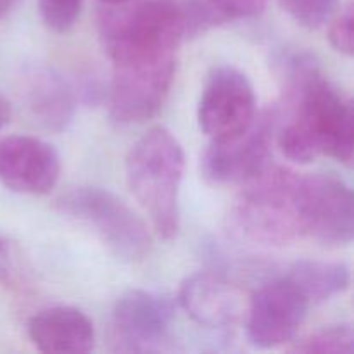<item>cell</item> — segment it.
I'll return each mask as SVG.
<instances>
[{"instance_id":"cell-21","label":"cell","mask_w":354,"mask_h":354,"mask_svg":"<svg viewBox=\"0 0 354 354\" xmlns=\"http://www.w3.org/2000/svg\"><path fill=\"white\" fill-rule=\"evenodd\" d=\"M214 21L251 19L265 10L268 0H203Z\"/></svg>"},{"instance_id":"cell-24","label":"cell","mask_w":354,"mask_h":354,"mask_svg":"<svg viewBox=\"0 0 354 354\" xmlns=\"http://www.w3.org/2000/svg\"><path fill=\"white\" fill-rule=\"evenodd\" d=\"M14 2H16V0H0V19L12 9Z\"/></svg>"},{"instance_id":"cell-19","label":"cell","mask_w":354,"mask_h":354,"mask_svg":"<svg viewBox=\"0 0 354 354\" xmlns=\"http://www.w3.org/2000/svg\"><path fill=\"white\" fill-rule=\"evenodd\" d=\"M280 7L304 28H320L335 14L339 0H279Z\"/></svg>"},{"instance_id":"cell-2","label":"cell","mask_w":354,"mask_h":354,"mask_svg":"<svg viewBox=\"0 0 354 354\" xmlns=\"http://www.w3.org/2000/svg\"><path fill=\"white\" fill-rule=\"evenodd\" d=\"M216 23L203 0H124L106 3L99 33L109 59L127 54H176L185 38Z\"/></svg>"},{"instance_id":"cell-1","label":"cell","mask_w":354,"mask_h":354,"mask_svg":"<svg viewBox=\"0 0 354 354\" xmlns=\"http://www.w3.org/2000/svg\"><path fill=\"white\" fill-rule=\"evenodd\" d=\"M283 93L292 120L279 131L277 144L289 161L308 165L327 156L349 165L354 151L353 102L325 78L308 52L280 59Z\"/></svg>"},{"instance_id":"cell-20","label":"cell","mask_w":354,"mask_h":354,"mask_svg":"<svg viewBox=\"0 0 354 354\" xmlns=\"http://www.w3.org/2000/svg\"><path fill=\"white\" fill-rule=\"evenodd\" d=\"M82 7L83 0H38L41 21L55 33L71 30L78 21Z\"/></svg>"},{"instance_id":"cell-23","label":"cell","mask_w":354,"mask_h":354,"mask_svg":"<svg viewBox=\"0 0 354 354\" xmlns=\"http://www.w3.org/2000/svg\"><path fill=\"white\" fill-rule=\"evenodd\" d=\"M10 120V106L2 95H0V130L9 123Z\"/></svg>"},{"instance_id":"cell-4","label":"cell","mask_w":354,"mask_h":354,"mask_svg":"<svg viewBox=\"0 0 354 354\" xmlns=\"http://www.w3.org/2000/svg\"><path fill=\"white\" fill-rule=\"evenodd\" d=\"M299 175L268 166L249 182L234 204V220L242 234L263 245H287L303 237L296 206Z\"/></svg>"},{"instance_id":"cell-16","label":"cell","mask_w":354,"mask_h":354,"mask_svg":"<svg viewBox=\"0 0 354 354\" xmlns=\"http://www.w3.org/2000/svg\"><path fill=\"white\" fill-rule=\"evenodd\" d=\"M286 279L301 290L310 304H317L344 292L351 282V273L346 263L303 259L290 266Z\"/></svg>"},{"instance_id":"cell-6","label":"cell","mask_w":354,"mask_h":354,"mask_svg":"<svg viewBox=\"0 0 354 354\" xmlns=\"http://www.w3.org/2000/svg\"><path fill=\"white\" fill-rule=\"evenodd\" d=\"M111 61V118L120 124L144 123L154 118L175 80L176 54H128Z\"/></svg>"},{"instance_id":"cell-8","label":"cell","mask_w":354,"mask_h":354,"mask_svg":"<svg viewBox=\"0 0 354 354\" xmlns=\"http://www.w3.org/2000/svg\"><path fill=\"white\" fill-rule=\"evenodd\" d=\"M275 114H256L241 133L211 140L201 159V169L214 185H242L270 166Z\"/></svg>"},{"instance_id":"cell-17","label":"cell","mask_w":354,"mask_h":354,"mask_svg":"<svg viewBox=\"0 0 354 354\" xmlns=\"http://www.w3.org/2000/svg\"><path fill=\"white\" fill-rule=\"evenodd\" d=\"M289 351L301 354H351L354 351V330L351 325L325 327L301 341H292Z\"/></svg>"},{"instance_id":"cell-11","label":"cell","mask_w":354,"mask_h":354,"mask_svg":"<svg viewBox=\"0 0 354 354\" xmlns=\"http://www.w3.org/2000/svg\"><path fill=\"white\" fill-rule=\"evenodd\" d=\"M175 320L169 297L151 290L131 289L118 297L113 310V341L118 351H161Z\"/></svg>"},{"instance_id":"cell-3","label":"cell","mask_w":354,"mask_h":354,"mask_svg":"<svg viewBox=\"0 0 354 354\" xmlns=\"http://www.w3.org/2000/svg\"><path fill=\"white\" fill-rule=\"evenodd\" d=\"M185 154L175 135L162 127L151 128L130 147L124 162L131 196L147 213L154 232L171 241L180 230V185Z\"/></svg>"},{"instance_id":"cell-18","label":"cell","mask_w":354,"mask_h":354,"mask_svg":"<svg viewBox=\"0 0 354 354\" xmlns=\"http://www.w3.org/2000/svg\"><path fill=\"white\" fill-rule=\"evenodd\" d=\"M30 266L19 245L0 235V286L10 290L30 287Z\"/></svg>"},{"instance_id":"cell-25","label":"cell","mask_w":354,"mask_h":354,"mask_svg":"<svg viewBox=\"0 0 354 354\" xmlns=\"http://www.w3.org/2000/svg\"><path fill=\"white\" fill-rule=\"evenodd\" d=\"M104 3H120V2H124V0H102Z\"/></svg>"},{"instance_id":"cell-5","label":"cell","mask_w":354,"mask_h":354,"mask_svg":"<svg viewBox=\"0 0 354 354\" xmlns=\"http://www.w3.org/2000/svg\"><path fill=\"white\" fill-rule=\"evenodd\" d=\"M62 214L92 228L102 244L123 261H142L152 245L147 223L116 194L99 187H76L57 199Z\"/></svg>"},{"instance_id":"cell-9","label":"cell","mask_w":354,"mask_h":354,"mask_svg":"<svg viewBox=\"0 0 354 354\" xmlns=\"http://www.w3.org/2000/svg\"><path fill=\"white\" fill-rule=\"evenodd\" d=\"M256 118L252 83L234 66L214 68L203 86L197 121L209 140H223L244 131Z\"/></svg>"},{"instance_id":"cell-15","label":"cell","mask_w":354,"mask_h":354,"mask_svg":"<svg viewBox=\"0 0 354 354\" xmlns=\"http://www.w3.org/2000/svg\"><path fill=\"white\" fill-rule=\"evenodd\" d=\"M28 102L35 120L52 131L64 130L75 114L71 86L54 71H37L31 76Z\"/></svg>"},{"instance_id":"cell-14","label":"cell","mask_w":354,"mask_h":354,"mask_svg":"<svg viewBox=\"0 0 354 354\" xmlns=\"http://www.w3.org/2000/svg\"><path fill=\"white\" fill-rule=\"evenodd\" d=\"M28 335L41 353L83 354L93 349L95 330L83 311L55 306L40 311L28 322Z\"/></svg>"},{"instance_id":"cell-13","label":"cell","mask_w":354,"mask_h":354,"mask_svg":"<svg viewBox=\"0 0 354 354\" xmlns=\"http://www.w3.org/2000/svg\"><path fill=\"white\" fill-rule=\"evenodd\" d=\"M178 304L196 324L223 328L245 317L249 301L239 286L214 272H197L187 277L178 290Z\"/></svg>"},{"instance_id":"cell-7","label":"cell","mask_w":354,"mask_h":354,"mask_svg":"<svg viewBox=\"0 0 354 354\" xmlns=\"http://www.w3.org/2000/svg\"><path fill=\"white\" fill-rule=\"evenodd\" d=\"M296 206L301 235L341 248L354 237V199L348 183L335 175L311 173L297 178Z\"/></svg>"},{"instance_id":"cell-22","label":"cell","mask_w":354,"mask_h":354,"mask_svg":"<svg viewBox=\"0 0 354 354\" xmlns=\"http://www.w3.org/2000/svg\"><path fill=\"white\" fill-rule=\"evenodd\" d=\"M353 7H348L346 10H342L334 21H332L330 28H328V41H330L332 47L339 52V54H344L348 57L353 55Z\"/></svg>"},{"instance_id":"cell-10","label":"cell","mask_w":354,"mask_h":354,"mask_svg":"<svg viewBox=\"0 0 354 354\" xmlns=\"http://www.w3.org/2000/svg\"><path fill=\"white\" fill-rule=\"evenodd\" d=\"M310 306V301L286 277L265 283L252 294L245 311L249 344L275 349L292 342Z\"/></svg>"},{"instance_id":"cell-12","label":"cell","mask_w":354,"mask_h":354,"mask_svg":"<svg viewBox=\"0 0 354 354\" xmlns=\"http://www.w3.org/2000/svg\"><path fill=\"white\" fill-rule=\"evenodd\" d=\"M61 176V158L48 142L28 135L0 138V183L26 196H45Z\"/></svg>"}]
</instances>
